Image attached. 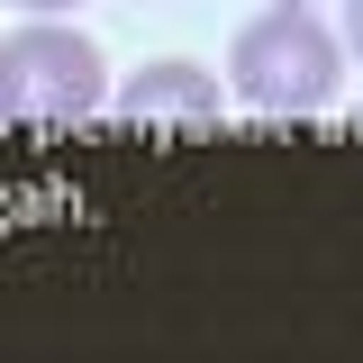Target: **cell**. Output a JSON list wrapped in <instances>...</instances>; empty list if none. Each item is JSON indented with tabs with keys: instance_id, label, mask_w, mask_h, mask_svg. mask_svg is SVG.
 <instances>
[{
	"instance_id": "6da1fadb",
	"label": "cell",
	"mask_w": 363,
	"mask_h": 363,
	"mask_svg": "<svg viewBox=\"0 0 363 363\" xmlns=\"http://www.w3.org/2000/svg\"><path fill=\"white\" fill-rule=\"evenodd\" d=\"M336 82H345V37L318 18L309 0H272L264 18H245L236 45H227V91L245 109H272V118L327 109Z\"/></svg>"
},
{
	"instance_id": "7a4b0ae2",
	"label": "cell",
	"mask_w": 363,
	"mask_h": 363,
	"mask_svg": "<svg viewBox=\"0 0 363 363\" xmlns=\"http://www.w3.org/2000/svg\"><path fill=\"white\" fill-rule=\"evenodd\" d=\"M9 100H18V118H37V128H73L91 118L100 100H109V64H100V45L82 28H64V18H28V28H9Z\"/></svg>"
},
{
	"instance_id": "3957f363",
	"label": "cell",
	"mask_w": 363,
	"mask_h": 363,
	"mask_svg": "<svg viewBox=\"0 0 363 363\" xmlns=\"http://www.w3.org/2000/svg\"><path fill=\"white\" fill-rule=\"evenodd\" d=\"M109 109L136 128H218V73H200L191 55H164V64H136L109 91Z\"/></svg>"
},
{
	"instance_id": "277c9868",
	"label": "cell",
	"mask_w": 363,
	"mask_h": 363,
	"mask_svg": "<svg viewBox=\"0 0 363 363\" xmlns=\"http://www.w3.org/2000/svg\"><path fill=\"white\" fill-rule=\"evenodd\" d=\"M336 37H345V55L363 64V0H345V28H336Z\"/></svg>"
},
{
	"instance_id": "5b68a950",
	"label": "cell",
	"mask_w": 363,
	"mask_h": 363,
	"mask_svg": "<svg viewBox=\"0 0 363 363\" xmlns=\"http://www.w3.org/2000/svg\"><path fill=\"white\" fill-rule=\"evenodd\" d=\"M0 118H18V100H9V45H0Z\"/></svg>"
},
{
	"instance_id": "8992f818",
	"label": "cell",
	"mask_w": 363,
	"mask_h": 363,
	"mask_svg": "<svg viewBox=\"0 0 363 363\" xmlns=\"http://www.w3.org/2000/svg\"><path fill=\"white\" fill-rule=\"evenodd\" d=\"M18 9H28V18H55V9H73V0H18Z\"/></svg>"
}]
</instances>
